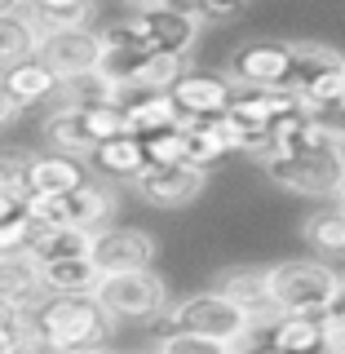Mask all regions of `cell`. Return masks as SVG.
Returning a JSON list of instances; mask_svg holds the SVG:
<instances>
[{
  "label": "cell",
  "instance_id": "cell-6",
  "mask_svg": "<svg viewBox=\"0 0 345 354\" xmlns=\"http://www.w3.org/2000/svg\"><path fill=\"white\" fill-rule=\"evenodd\" d=\"M164 324H169V332L213 337V341H221V346H230V350L252 337V324L230 301H221L217 292H191V297H182V301H173L164 310Z\"/></svg>",
  "mask_w": 345,
  "mask_h": 354
},
{
  "label": "cell",
  "instance_id": "cell-41",
  "mask_svg": "<svg viewBox=\"0 0 345 354\" xmlns=\"http://www.w3.org/2000/svg\"><path fill=\"white\" fill-rule=\"evenodd\" d=\"M337 106H341V111H345V84H341V102H337Z\"/></svg>",
  "mask_w": 345,
  "mask_h": 354
},
{
  "label": "cell",
  "instance_id": "cell-12",
  "mask_svg": "<svg viewBox=\"0 0 345 354\" xmlns=\"http://www.w3.org/2000/svg\"><path fill=\"white\" fill-rule=\"evenodd\" d=\"M208 283H213L208 292H217L221 301L235 306L252 324V332L261 324L270 328L274 319H279L274 315V301H270V283H265V266H226V270H217Z\"/></svg>",
  "mask_w": 345,
  "mask_h": 354
},
{
  "label": "cell",
  "instance_id": "cell-16",
  "mask_svg": "<svg viewBox=\"0 0 345 354\" xmlns=\"http://www.w3.org/2000/svg\"><path fill=\"white\" fill-rule=\"evenodd\" d=\"M88 182L84 164L80 160H66V155H31V173H27V199H58V195H71Z\"/></svg>",
  "mask_w": 345,
  "mask_h": 354
},
{
  "label": "cell",
  "instance_id": "cell-22",
  "mask_svg": "<svg viewBox=\"0 0 345 354\" xmlns=\"http://www.w3.org/2000/svg\"><path fill=\"white\" fill-rule=\"evenodd\" d=\"M40 288H44V297H93L97 270L88 266V257L40 261Z\"/></svg>",
  "mask_w": 345,
  "mask_h": 354
},
{
  "label": "cell",
  "instance_id": "cell-38",
  "mask_svg": "<svg viewBox=\"0 0 345 354\" xmlns=\"http://www.w3.org/2000/svg\"><path fill=\"white\" fill-rule=\"evenodd\" d=\"M332 315H341V319H345V288H341V297H337V310H332Z\"/></svg>",
  "mask_w": 345,
  "mask_h": 354
},
{
  "label": "cell",
  "instance_id": "cell-24",
  "mask_svg": "<svg viewBox=\"0 0 345 354\" xmlns=\"http://www.w3.org/2000/svg\"><path fill=\"white\" fill-rule=\"evenodd\" d=\"M36 44H40V36L22 18V9H0V71L36 58Z\"/></svg>",
  "mask_w": 345,
  "mask_h": 354
},
{
  "label": "cell",
  "instance_id": "cell-7",
  "mask_svg": "<svg viewBox=\"0 0 345 354\" xmlns=\"http://www.w3.org/2000/svg\"><path fill=\"white\" fill-rule=\"evenodd\" d=\"M341 84H345V53L315 44V40L292 44V93L315 115H324L328 106L341 102Z\"/></svg>",
  "mask_w": 345,
  "mask_h": 354
},
{
  "label": "cell",
  "instance_id": "cell-1",
  "mask_svg": "<svg viewBox=\"0 0 345 354\" xmlns=\"http://www.w3.org/2000/svg\"><path fill=\"white\" fill-rule=\"evenodd\" d=\"M257 164L283 191L337 204L345 186V129L310 111H292L265 129V155Z\"/></svg>",
  "mask_w": 345,
  "mask_h": 354
},
{
  "label": "cell",
  "instance_id": "cell-26",
  "mask_svg": "<svg viewBox=\"0 0 345 354\" xmlns=\"http://www.w3.org/2000/svg\"><path fill=\"white\" fill-rule=\"evenodd\" d=\"M177 129L186 133V164L199 173H208L213 164L226 160V147H221L213 120H177Z\"/></svg>",
  "mask_w": 345,
  "mask_h": 354
},
{
  "label": "cell",
  "instance_id": "cell-14",
  "mask_svg": "<svg viewBox=\"0 0 345 354\" xmlns=\"http://www.w3.org/2000/svg\"><path fill=\"white\" fill-rule=\"evenodd\" d=\"M182 120H221L230 106V80L213 71H182V80L169 88Z\"/></svg>",
  "mask_w": 345,
  "mask_h": 354
},
{
  "label": "cell",
  "instance_id": "cell-21",
  "mask_svg": "<svg viewBox=\"0 0 345 354\" xmlns=\"http://www.w3.org/2000/svg\"><path fill=\"white\" fill-rule=\"evenodd\" d=\"M22 18L36 27V36H58V31H80L93 22V5L88 0H36L22 9Z\"/></svg>",
  "mask_w": 345,
  "mask_h": 354
},
{
  "label": "cell",
  "instance_id": "cell-37",
  "mask_svg": "<svg viewBox=\"0 0 345 354\" xmlns=\"http://www.w3.org/2000/svg\"><path fill=\"white\" fill-rule=\"evenodd\" d=\"M18 213V199H9V195H0V226H5L9 217Z\"/></svg>",
  "mask_w": 345,
  "mask_h": 354
},
{
  "label": "cell",
  "instance_id": "cell-9",
  "mask_svg": "<svg viewBox=\"0 0 345 354\" xmlns=\"http://www.w3.org/2000/svg\"><path fill=\"white\" fill-rule=\"evenodd\" d=\"M155 252H160V243L142 226H106L88 239V266L97 270V279L155 270Z\"/></svg>",
  "mask_w": 345,
  "mask_h": 354
},
{
  "label": "cell",
  "instance_id": "cell-25",
  "mask_svg": "<svg viewBox=\"0 0 345 354\" xmlns=\"http://www.w3.org/2000/svg\"><path fill=\"white\" fill-rule=\"evenodd\" d=\"M88 160H93L106 177H124V182H133V177L147 169L142 142H138V138H129V133H124V138H111V142H97Z\"/></svg>",
  "mask_w": 345,
  "mask_h": 354
},
{
  "label": "cell",
  "instance_id": "cell-28",
  "mask_svg": "<svg viewBox=\"0 0 345 354\" xmlns=\"http://www.w3.org/2000/svg\"><path fill=\"white\" fill-rule=\"evenodd\" d=\"M142 155L147 164H186V133L182 129H164L142 138Z\"/></svg>",
  "mask_w": 345,
  "mask_h": 354
},
{
  "label": "cell",
  "instance_id": "cell-8",
  "mask_svg": "<svg viewBox=\"0 0 345 354\" xmlns=\"http://www.w3.org/2000/svg\"><path fill=\"white\" fill-rule=\"evenodd\" d=\"M129 22L138 27V40L147 44L151 53H169V58H191L195 44H199V22L191 18L186 5H138L129 14Z\"/></svg>",
  "mask_w": 345,
  "mask_h": 354
},
{
  "label": "cell",
  "instance_id": "cell-32",
  "mask_svg": "<svg viewBox=\"0 0 345 354\" xmlns=\"http://www.w3.org/2000/svg\"><path fill=\"white\" fill-rule=\"evenodd\" d=\"M84 124L93 133V142L124 138V111L120 106H93V111H84Z\"/></svg>",
  "mask_w": 345,
  "mask_h": 354
},
{
  "label": "cell",
  "instance_id": "cell-27",
  "mask_svg": "<svg viewBox=\"0 0 345 354\" xmlns=\"http://www.w3.org/2000/svg\"><path fill=\"white\" fill-rule=\"evenodd\" d=\"M27 173H31L27 151H0V195L18 199V208H22V199H27Z\"/></svg>",
  "mask_w": 345,
  "mask_h": 354
},
{
  "label": "cell",
  "instance_id": "cell-19",
  "mask_svg": "<svg viewBox=\"0 0 345 354\" xmlns=\"http://www.w3.org/2000/svg\"><path fill=\"white\" fill-rule=\"evenodd\" d=\"M40 138L49 142L53 155H66V160H84L97 147L88 124H84V111H49L40 124Z\"/></svg>",
  "mask_w": 345,
  "mask_h": 354
},
{
  "label": "cell",
  "instance_id": "cell-30",
  "mask_svg": "<svg viewBox=\"0 0 345 354\" xmlns=\"http://www.w3.org/2000/svg\"><path fill=\"white\" fill-rule=\"evenodd\" d=\"M31 337H36V332H31V319L18 315V310H9V306H0V354H22Z\"/></svg>",
  "mask_w": 345,
  "mask_h": 354
},
{
  "label": "cell",
  "instance_id": "cell-33",
  "mask_svg": "<svg viewBox=\"0 0 345 354\" xmlns=\"http://www.w3.org/2000/svg\"><path fill=\"white\" fill-rule=\"evenodd\" d=\"M186 9H191V18L199 27H204V22H235V18L248 14L239 0H226V5H204V0H195V5H186Z\"/></svg>",
  "mask_w": 345,
  "mask_h": 354
},
{
  "label": "cell",
  "instance_id": "cell-23",
  "mask_svg": "<svg viewBox=\"0 0 345 354\" xmlns=\"http://www.w3.org/2000/svg\"><path fill=\"white\" fill-rule=\"evenodd\" d=\"M270 341L274 350H283V354H328L324 350V319H288L279 315L270 324Z\"/></svg>",
  "mask_w": 345,
  "mask_h": 354
},
{
  "label": "cell",
  "instance_id": "cell-18",
  "mask_svg": "<svg viewBox=\"0 0 345 354\" xmlns=\"http://www.w3.org/2000/svg\"><path fill=\"white\" fill-rule=\"evenodd\" d=\"M58 75L49 71L40 58H27L18 66H9L5 75H0V88H5L9 97H14L18 106H36V102H53L58 97Z\"/></svg>",
  "mask_w": 345,
  "mask_h": 354
},
{
  "label": "cell",
  "instance_id": "cell-17",
  "mask_svg": "<svg viewBox=\"0 0 345 354\" xmlns=\"http://www.w3.org/2000/svg\"><path fill=\"white\" fill-rule=\"evenodd\" d=\"M44 288H40V266L18 252V257H0V306L18 310V315H31L40 306Z\"/></svg>",
  "mask_w": 345,
  "mask_h": 354
},
{
  "label": "cell",
  "instance_id": "cell-39",
  "mask_svg": "<svg viewBox=\"0 0 345 354\" xmlns=\"http://www.w3.org/2000/svg\"><path fill=\"white\" fill-rule=\"evenodd\" d=\"M80 354H120V350H111V346H97V350H80Z\"/></svg>",
  "mask_w": 345,
  "mask_h": 354
},
{
  "label": "cell",
  "instance_id": "cell-2",
  "mask_svg": "<svg viewBox=\"0 0 345 354\" xmlns=\"http://www.w3.org/2000/svg\"><path fill=\"white\" fill-rule=\"evenodd\" d=\"M265 283H270L274 315L288 319H328L345 288L341 274L315 257H288L265 266Z\"/></svg>",
  "mask_w": 345,
  "mask_h": 354
},
{
  "label": "cell",
  "instance_id": "cell-3",
  "mask_svg": "<svg viewBox=\"0 0 345 354\" xmlns=\"http://www.w3.org/2000/svg\"><path fill=\"white\" fill-rule=\"evenodd\" d=\"M31 332L49 346L53 354H80V350H97L111 341V319L97 310L93 297H44L31 310Z\"/></svg>",
  "mask_w": 345,
  "mask_h": 354
},
{
  "label": "cell",
  "instance_id": "cell-34",
  "mask_svg": "<svg viewBox=\"0 0 345 354\" xmlns=\"http://www.w3.org/2000/svg\"><path fill=\"white\" fill-rule=\"evenodd\" d=\"M324 350L328 354H345V319L341 315L324 319Z\"/></svg>",
  "mask_w": 345,
  "mask_h": 354
},
{
  "label": "cell",
  "instance_id": "cell-36",
  "mask_svg": "<svg viewBox=\"0 0 345 354\" xmlns=\"http://www.w3.org/2000/svg\"><path fill=\"white\" fill-rule=\"evenodd\" d=\"M18 111H22V106H18L14 97L5 93V88H0V129H5V124H14V120H18Z\"/></svg>",
  "mask_w": 345,
  "mask_h": 354
},
{
  "label": "cell",
  "instance_id": "cell-10",
  "mask_svg": "<svg viewBox=\"0 0 345 354\" xmlns=\"http://www.w3.org/2000/svg\"><path fill=\"white\" fill-rule=\"evenodd\" d=\"M226 80L235 88H292V44L243 40L226 58Z\"/></svg>",
  "mask_w": 345,
  "mask_h": 354
},
{
  "label": "cell",
  "instance_id": "cell-11",
  "mask_svg": "<svg viewBox=\"0 0 345 354\" xmlns=\"http://www.w3.org/2000/svg\"><path fill=\"white\" fill-rule=\"evenodd\" d=\"M208 186V173L191 169V164H147L138 177H133V191H138L142 204L164 208V213H177V208H191Z\"/></svg>",
  "mask_w": 345,
  "mask_h": 354
},
{
  "label": "cell",
  "instance_id": "cell-4",
  "mask_svg": "<svg viewBox=\"0 0 345 354\" xmlns=\"http://www.w3.org/2000/svg\"><path fill=\"white\" fill-rule=\"evenodd\" d=\"M115 213V195L97 182H84L80 191L58 195V199H22V217H31L44 230H80V235H97L111 226Z\"/></svg>",
  "mask_w": 345,
  "mask_h": 354
},
{
  "label": "cell",
  "instance_id": "cell-13",
  "mask_svg": "<svg viewBox=\"0 0 345 354\" xmlns=\"http://www.w3.org/2000/svg\"><path fill=\"white\" fill-rule=\"evenodd\" d=\"M36 58L49 66L58 80H75V75L97 71V58H102V40H97L93 27L80 31H58V36H44L36 44Z\"/></svg>",
  "mask_w": 345,
  "mask_h": 354
},
{
  "label": "cell",
  "instance_id": "cell-5",
  "mask_svg": "<svg viewBox=\"0 0 345 354\" xmlns=\"http://www.w3.org/2000/svg\"><path fill=\"white\" fill-rule=\"evenodd\" d=\"M97 310L111 324H147V319L169 310V283L160 270H138V274H106L93 288Z\"/></svg>",
  "mask_w": 345,
  "mask_h": 354
},
{
  "label": "cell",
  "instance_id": "cell-20",
  "mask_svg": "<svg viewBox=\"0 0 345 354\" xmlns=\"http://www.w3.org/2000/svg\"><path fill=\"white\" fill-rule=\"evenodd\" d=\"M301 239L306 248H315V261H345V208L328 204L319 213H310L301 221Z\"/></svg>",
  "mask_w": 345,
  "mask_h": 354
},
{
  "label": "cell",
  "instance_id": "cell-42",
  "mask_svg": "<svg viewBox=\"0 0 345 354\" xmlns=\"http://www.w3.org/2000/svg\"><path fill=\"white\" fill-rule=\"evenodd\" d=\"M142 354H160V350H142Z\"/></svg>",
  "mask_w": 345,
  "mask_h": 354
},
{
  "label": "cell",
  "instance_id": "cell-15",
  "mask_svg": "<svg viewBox=\"0 0 345 354\" xmlns=\"http://www.w3.org/2000/svg\"><path fill=\"white\" fill-rule=\"evenodd\" d=\"M292 111H310L292 88H235V84H230L226 115L239 120V124L270 129V124H279L283 115H292ZM310 115H315V111H310Z\"/></svg>",
  "mask_w": 345,
  "mask_h": 354
},
{
  "label": "cell",
  "instance_id": "cell-35",
  "mask_svg": "<svg viewBox=\"0 0 345 354\" xmlns=\"http://www.w3.org/2000/svg\"><path fill=\"white\" fill-rule=\"evenodd\" d=\"M235 354H283V350H274L270 341H257V332H252L243 346H235Z\"/></svg>",
  "mask_w": 345,
  "mask_h": 354
},
{
  "label": "cell",
  "instance_id": "cell-40",
  "mask_svg": "<svg viewBox=\"0 0 345 354\" xmlns=\"http://www.w3.org/2000/svg\"><path fill=\"white\" fill-rule=\"evenodd\" d=\"M337 204H341V208H345V186H341V195H337Z\"/></svg>",
  "mask_w": 345,
  "mask_h": 354
},
{
  "label": "cell",
  "instance_id": "cell-31",
  "mask_svg": "<svg viewBox=\"0 0 345 354\" xmlns=\"http://www.w3.org/2000/svg\"><path fill=\"white\" fill-rule=\"evenodd\" d=\"M31 235H36V221L22 217V208H18V213L0 226V257H18V252H27Z\"/></svg>",
  "mask_w": 345,
  "mask_h": 354
},
{
  "label": "cell",
  "instance_id": "cell-29",
  "mask_svg": "<svg viewBox=\"0 0 345 354\" xmlns=\"http://www.w3.org/2000/svg\"><path fill=\"white\" fill-rule=\"evenodd\" d=\"M155 350L160 354H235L230 346H221L213 337H195V332H164Z\"/></svg>",
  "mask_w": 345,
  "mask_h": 354
}]
</instances>
